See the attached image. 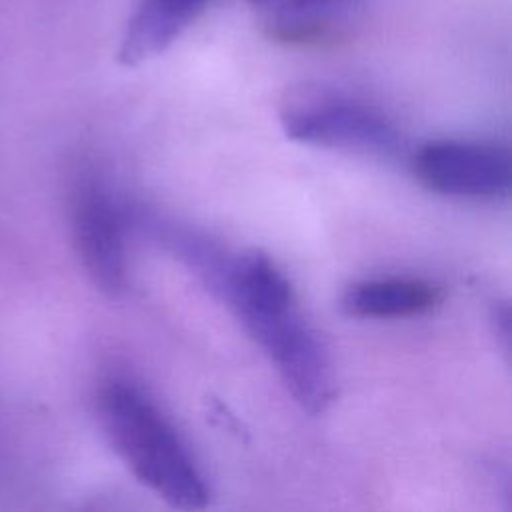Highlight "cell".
I'll return each mask as SVG.
<instances>
[{
  "label": "cell",
  "mask_w": 512,
  "mask_h": 512,
  "mask_svg": "<svg viewBox=\"0 0 512 512\" xmlns=\"http://www.w3.org/2000/svg\"><path fill=\"white\" fill-rule=\"evenodd\" d=\"M218 296L276 366L294 402L312 416L326 412L336 398L332 362L276 262L262 250L234 256Z\"/></svg>",
  "instance_id": "1"
},
{
  "label": "cell",
  "mask_w": 512,
  "mask_h": 512,
  "mask_svg": "<svg viewBox=\"0 0 512 512\" xmlns=\"http://www.w3.org/2000/svg\"><path fill=\"white\" fill-rule=\"evenodd\" d=\"M100 428L130 472L172 508L200 510L210 490L182 436L130 380L108 378L96 392Z\"/></svg>",
  "instance_id": "2"
},
{
  "label": "cell",
  "mask_w": 512,
  "mask_h": 512,
  "mask_svg": "<svg viewBox=\"0 0 512 512\" xmlns=\"http://www.w3.org/2000/svg\"><path fill=\"white\" fill-rule=\"evenodd\" d=\"M278 116L284 134L300 144L378 158L404 152V136L384 112L332 88L292 90L282 100Z\"/></svg>",
  "instance_id": "3"
},
{
  "label": "cell",
  "mask_w": 512,
  "mask_h": 512,
  "mask_svg": "<svg viewBox=\"0 0 512 512\" xmlns=\"http://www.w3.org/2000/svg\"><path fill=\"white\" fill-rule=\"evenodd\" d=\"M124 210L94 168L80 170L70 188V230L76 254L92 284L108 298L128 286Z\"/></svg>",
  "instance_id": "4"
},
{
  "label": "cell",
  "mask_w": 512,
  "mask_h": 512,
  "mask_svg": "<svg viewBox=\"0 0 512 512\" xmlns=\"http://www.w3.org/2000/svg\"><path fill=\"white\" fill-rule=\"evenodd\" d=\"M416 180L432 192L494 200L506 196L512 182L506 146L474 140H434L412 156Z\"/></svg>",
  "instance_id": "5"
},
{
  "label": "cell",
  "mask_w": 512,
  "mask_h": 512,
  "mask_svg": "<svg viewBox=\"0 0 512 512\" xmlns=\"http://www.w3.org/2000/svg\"><path fill=\"white\" fill-rule=\"evenodd\" d=\"M214 0H140L118 48V62L138 66L164 52Z\"/></svg>",
  "instance_id": "6"
},
{
  "label": "cell",
  "mask_w": 512,
  "mask_h": 512,
  "mask_svg": "<svg viewBox=\"0 0 512 512\" xmlns=\"http://www.w3.org/2000/svg\"><path fill=\"white\" fill-rule=\"evenodd\" d=\"M440 302V290L416 278H374L348 286L340 298L352 318L398 320L428 314Z\"/></svg>",
  "instance_id": "7"
},
{
  "label": "cell",
  "mask_w": 512,
  "mask_h": 512,
  "mask_svg": "<svg viewBox=\"0 0 512 512\" xmlns=\"http://www.w3.org/2000/svg\"><path fill=\"white\" fill-rule=\"evenodd\" d=\"M266 14L268 32L286 42H318L332 34L338 12L354 0H250Z\"/></svg>",
  "instance_id": "8"
},
{
  "label": "cell",
  "mask_w": 512,
  "mask_h": 512,
  "mask_svg": "<svg viewBox=\"0 0 512 512\" xmlns=\"http://www.w3.org/2000/svg\"><path fill=\"white\" fill-rule=\"evenodd\" d=\"M492 320H494V326H496V336H500L504 350H508L510 348V314H508V306L506 304L496 306Z\"/></svg>",
  "instance_id": "9"
}]
</instances>
